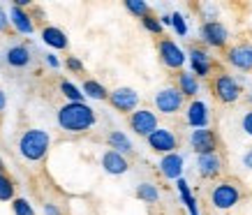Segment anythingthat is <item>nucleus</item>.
Listing matches in <instances>:
<instances>
[{"label": "nucleus", "instance_id": "f257e3e1", "mask_svg": "<svg viewBox=\"0 0 252 215\" xmlns=\"http://www.w3.org/2000/svg\"><path fill=\"white\" fill-rule=\"evenodd\" d=\"M56 123L67 134H88L97 125V114L86 102H65L56 111Z\"/></svg>", "mask_w": 252, "mask_h": 215}, {"label": "nucleus", "instance_id": "f03ea898", "mask_svg": "<svg viewBox=\"0 0 252 215\" xmlns=\"http://www.w3.org/2000/svg\"><path fill=\"white\" fill-rule=\"evenodd\" d=\"M19 155L31 164H39L46 160V155L51 151V134L42 127H28L21 132V137L16 141Z\"/></svg>", "mask_w": 252, "mask_h": 215}, {"label": "nucleus", "instance_id": "7ed1b4c3", "mask_svg": "<svg viewBox=\"0 0 252 215\" xmlns=\"http://www.w3.org/2000/svg\"><path fill=\"white\" fill-rule=\"evenodd\" d=\"M243 199V192L238 187L236 181H215L211 190V206L220 213H231V208H236Z\"/></svg>", "mask_w": 252, "mask_h": 215}, {"label": "nucleus", "instance_id": "20e7f679", "mask_svg": "<svg viewBox=\"0 0 252 215\" xmlns=\"http://www.w3.org/2000/svg\"><path fill=\"white\" fill-rule=\"evenodd\" d=\"M213 95L220 104H236L243 97V86H241V81L234 74L220 72L213 79Z\"/></svg>", "mask_w": 252, "mask_h": 215}, {"label": "nucleus", "instance_id": "39448f33", "mask_svg": "<svg viewBox=\"0 0 252 215\" xmlns=\"http://www.w3.org/2000/svg\"><path fill=\"white\" fill-rule=\"evenodd\" d=\"M153 104H155V114L162 116H176L185 109V97L178 92L176 86H164L153 95Z\"/></svg>", "mask_w": 252, "mask_h": 215}, {"label": "nucleus", "instance_id": "423d86ee", "mask_svg": "<svg viewBox=\"0 0 252 215\" xmlns=\"http://www.w3.org/2000/svg\"><path fill=\"white\" fill-rule=\"evenodd\" d=\"M199 37H201V44L204 49H227L229 44V28L224 26L222 21H204L201 28H199Z\"/></svg>", "mask_w": 252, "mask_h": 215}, {"label": "nucleus", "instance_id": "0eeeda50", "mask_svg": "<svg viewBox=\"0 0 252 215\" xmlns=\"http://www.w3.org/2000/svg\"><path fill=\"white\" fill-rule=\"evenodd\" d=\"M158 58L167 69L171 72H183L185 62H188V56L181 46L176 44L174 39L169 37H160L158 39Z\"/></svg>", "mask_w": 252, "mask_h": 215}, {"label": "nucleus", "instance_id": "6e6552de", "mask_svg": "<svg viewBox=\"0 0 252 215\" xmlns=\"http://www.w3.org/2000/svg\"><path fill=\"white\" fill-rule=\"evenodd\" d=\"M107 102L111 104V109H114V111L130 116L132 111H137V109H139L141 95H139L134 88H130V86H118V88H114V91H109Z\"/></svg>", "mask_w": 252, "mask_h": 215}, {"label": "nucleus", "instance_id": "1a4fd4ad", "mask_svg": "<svg viewBox=\"0 0 252 215\" xmlns=\"http://www.w3.org/2000/svg\"><path fill=\"white\" fill-rule=\"evenodd\" d=\"M127 125H130V130L137 134V137H148L151 132H155L160 127V118L155 114L153 109L148 107H139L137 111H132L127 116Z\"/></svg>", "mask_w": 252, "mask_h": 215}, {"label": "nucleus", "instance_id": "9d476101", "mask_svg": "<svg viewBox=\"0 0 252 215\" xmlns=\"http://www.w3.org/2000/svg\"><path fill=\"white\" fill-rule=\"evenodd\" d=\"M146 144L148 148L153 151V153H160V155H169V153H178V144H181V139L176 134L174 130H169V127H158L155 132H151L148 137H146Z\"/></svg>", "mask_w": 252, "mask_h": 215}, {"label": "nucleus", "instance_id": "9b49d317", "mask_svg": "<svg viewBox=\"0 0 252 215\" xmlns=\"http://www.w3.org/2000/svg\"><path fill=\"white\" fill-rule=\"evenodd\" d=\"M188 62H190V72L194 74L197 79H208L211 77V72H213V56L208 54V49H204V46L199 44H192L190 51H188Z\"/></svg>", "mask_w": 252, "mask_h": 215}, {"label": "nucleus", "instance_id": "f8f14e48", "mask_svg": "<svg viewBox=\"0 0 252 215\" xmlns=\"http://www.w3.org/2000/svg\"><path fill=\"white\" fill-rule=\"evenodd\" d=\"M227 65L238 72H252V42H238L224 49Z\"/></svg>", "mask_w": 252, "mask_h": 215}, {"label": "nucleus", "instance_id": "ddd939ff", "mask_svg": "<svg viewBox=\"0 0 252 215\" xmlns=\"http://www.w3.org/2000/svg\"><path fill=\"white\" fill-rule=\"evenodd\" d=\"M188 144H190L192 153L206 155V153H218V148H220V139H218L215 130L204 127V130H192L190 137H188Z\"/></svg>", "mask_w": 252, "mask_h": 215}, {"label": "nucleus", "instance_id": "4468645a", "mask_svg": "<svg viewBox=\"0 0 252 215\" xmlns=\"http://www.w3.org/2000/svg\"><path fill=\"white\" fill-rule=\"evenodd\" d=\"M185 123L190 125L192 130H204L211 123V109L204 100H190L185 104Z\"/></svg>", "mask_w": 252, "mask_h": 215}, {"label": "nucleus", "instance_id": "2eb2a0df", "mask_svg": "<svg viewBox=\"0 0 252 215\" xmlns=\"http://www.w3.org/2000/svg\"><path fill=\"white\" fill-rule=\"evenodd\" d=\"M222 169H224V160H222L220 151L218 153L197 155V174L204 181H220Z\"/></svg>", "mask_w": 252, "mask_h": 215}, {"label": "nucleus", "instance_id": "dca6fc26", "mask_svg": "<svg viewBox=\"0 0 252 215\" xmlns=\"http://www.w3.org/2000/svg\"><path fill=\"white\" fill-rule=\"evenodd\" d=\"M158 169H160L162 178L167 181H178L183 178V171H185V157L181 153H169V155H162L160 162H158Z\"/></svg>", "mask_w": 252, "mask_h": 215}, {"label": "nucleus", "instance_id": "f3484780", "mask_svg": "<svg viewBox=\"0 0 252 215\" xmlns=\"http://www.w3.org/2000/svg\"><path fill=\"white\" fill-rule=\"evenodd\" d=\"M99 167H102L104 174H109V176H125V174L130 171V160H127L125 155L107 148V151L102 153V157H99Z\"/></svg>", "mask_w": 252, "mask_h": 215}, {"label": "nucleus", "instance_id": "a211bd4d", "mask_svg": "<svg viewBox=\"0 0 252 215\" xmlns=\"http://www.w3.org/2000/svg\"><path fill=\"white\" fill-rule=\"evenodd\" d=\"M7 16H9V26L14 28V32H19V35H32L35 32V19H32L31 9H21V7H16V5H12Z\"/></svg>", "mask_w": 252, "mask_h": 215}, {"label": "nucleus", "instance_id": "6ab92c4d", "mask_svg": "<svg viewBox=\"0 0 252 215\" xmlns=\"http://www.w3.org/2000/svg\"><path fill=\"white\" fill-rule=\"evenodd\" d=\"M39 37L44 42L49 49H54V51H67L69 49V39H67V32L58 28V26H44L42 31H39Z\"/></svg>", "mask_w": 252, "mask_h": 215}, {"label": "nucleus", "instance_id": "aec40b11", "mask_svg": "<svg viewBox=\"0 0 252 215\" xmlns=\"http://www.w3.org/2000/svg\"><path fill=\"white\" fill-rule=\"evenodd\" d=\"M176 88H178V92L183 95L185 100H197L199 92H201V84H199V79L192 74L190 69H183V72L176 74Z\"/></svg>", "mask_w": 252, "mask_h": 215}, {"label": "nucleus", "instance_id": "412c9836", "mask_svg": "<svg viewBox=\"0 0 252 215\" xmlns=\"http://www.w3.org/2000/svg\"><path fill=\"white\" fill-rule=\"evenodd\" d=\"M5 62L14 69H26L32 62V51L26 44H14L7 49L5 54Z\"/></svg>", "mask_w": 252, "mask_h": 215}, {"label": "nucleus", "instance_id": "4be33fe9", "mask_svg": "<svg viewBox=\"0 0 252 215\" xmlns=\"http://www.w3.org/2000/svg\"><path fill=\"white\" fill-rule=\"evenodd\" d=\"M107 146L109 151H116V153H121V155H132L134 153V144H132V139L125 134L123 130H111L107 134Z\"/></svg>", "mask_w": 252, "mask_h": 215}, {"label": "nucleus", "instance_id": "5701e85b", "mask_svg": "<svg viewBox=\"0 0 252 215\" xmlns=\"http://www.w3.org/2000/svg\"><path fill=\"white\" fill-rule=\"evenodd\" d=\"M176 190H178V194H181V201H183V206H185L188 213L190 215H201L199 213V201H197V197L192 194L190 183H188L185 178H178V181H176Z\"/></svg>", "mask_w": 252, "mask_h": 215}, {"label": "nucleus", "instance_id": "b1692460", "mask_svg": "<svg viewBox=\"0 0 252 215\" xmlns=\"http://www.w3.org/2000/svg\"><path fill=\"white\" fill-rule=\"evenodd\" d=\"M81 92H84V97L95 100V102H107V97H109L107 86L95 81V79H86L84 86H81Z\"/></svg>", "mask_w": 252, "mask_h": 215}, {"label": "nucleus", "instance_id": "393cba45", "mask_svg": "<svg viewBox=\"0 0 252 215\" xmlns=\"http://www.w3.org/2000/svg\"><path fill=\"white\" fill-rule=\"evenodd\" d=\"M134 194H137L139 201H144V204H158L160 201V187L155 183H139L137 190H134Z\"/></svg>", "mask_w": 252, "mask_h": 215}, {"label": "nucleus", "instance_id": "a878e982", "mask_svg": "<svg viewBox=\"0 0 252 215\" xmlns=\"http://www.w3.org/2000/svg\"><path fill=\"white\" fill-rule=\"evenodd\" d=\"M58 88H61L63 97H65L67 102H86V97H84V92H81V88H79L77 84L67 81V79H63Z\"/></svg>", "mask_w": 252, "mask_h": 215}, {"label": "nucleus", "instance_id": "bb28decb", "mask_svg": "<svg viewBox=\"0 0 252 215\" xmlns=\"http://www.w3.org/2000/svg\"><path fill=\"white\" fill-rule=\"evenodd\" d=\"M123 5H125V9H127L134 19H144V16L153 14V9H151V5H148L146 0H125Z\"/></svg>", "mask_w": 252, "mask_h": 215}, {"label": "nucleus", "instance_id": "cd10ccee", "mask_svg": "<svg viewBox=\"0 0 252 215\" xmlns=\"http://www.w3.org/2000/svg\"><path fill=\"white\" fill-rule=\"evenodd\" d=\"M16 197V185H14V181L2 171L0 174V201H12Z\"/></svg>", "mask_w": 252, "mask_h": 215}, {"label": "nucleus", "instance_id": "c85d7f7f", "mask_svg": "<svg viewBox=\"0 0 252 215\" xmlns=\"http://www.w3.org/2000/svg\"><path fill=\"white\" fill-rule=\"evenodd\" d=\"M12 213L14 215H37L35 208H32V204L26 199V197H14V199H12Z\"/></svg>", "mask_w": 252, "mask_h": 215}, {"label": "nucleus", "instance_id": "c756f323", "mask_svg": "<svg viewBox=\"0 0 252 215\" xmlns=\"http://www.w3.org/2000/svg\"><path fill=\"white\" fill-rule=\"evenodd\" d=\"M171 28L176 31V35L178 37H188V32H190V28H188V21H185V16L181 14V12H171Z\"/></svg>", "mask_w": 252, "mask_h": 215}, {"label": "nucleus", "instance_id": "7c9ffc66", "mask_svg": "<svg viewBox=\"0 0 252 215\" xmlns=\"http://www.w3.org/2000/svg\"><path fill=\"white\" fill-rule=\"evenodd\" d=\"M141 26H144V28L151 32V35H155V37H162V32H164V28H162L160 19H158L155 14L144 16V19H141Z\"/></svg>", "mask_w": 252, "mask_h": 215}, {"label": "nucleus", "instance_id": "2f4dec72", "mask_svg": "<svg viewBox=\"0 0 252 215\" xmlns=\"http://www.w3.org/2000/svg\"><path fill=\"white\" fill-rule=\"evenodd\" d=\"M65 67H67L72 74H81V72H84V62L79 61L77 56H67V61H65Z\"/></svg>", "mask_w": 252, "mask_h": 215}, {"label": "nucleus", "instance_id": "473e14b6", "mask_svg": "<svg viewBox=\"0 0 252 215\" xmlns=\"http://www.w3.org/2000/svg\"><path fill=\"white\" fill-rule=\"evenodd\" d=\"M241 130H243L248 137H252V109H248L243 114V118H241Z\"/></svg>", "mask_w": 252, "mask_h": 215}, {"label": "nucleus", "instance_id": "72a5a7b5", "mask_svg": "<svg viewBox=\"0 0 252 215\" xmlns=\"http://www.w3.org/2000/svg\"><path fill=\"white\" fill-rule=\"evenodd\" d=\"M9 28H12V26H9L7 9H5V7H2V5H0V35H7V32H9Z\"/></svg>", "mask_w": 252, "mask_h": 215}, {"label": "nucleus", "instance_id": "f704fd0d", "mask_svg": "<svg viewBox=\"0 0 252 215\" xmlns=\"http://www.w3.org/2000/svg\"><path fill=\"white\" fill-rule=\"evenodd\" d=\"M204 21H218V5H204Z\"/></svg>", "mask_w": 252, "mask_h": 215}, {"label": "nucleus", "instance_id": "c9c22d12", "mask_svg": "<svg viewBox=\"0 0 252 215\" xmlns=\"http://www.w3.org/2000/svg\"><path fill=\"white\" fill-rule=\"evenodd\" d=\"M44 61H46V65H49L51 69H61V61H58V56L56 54H46Z\"/></svg>", "mask_w": 252, "mask_h": 215}, {"label": "nucleus", "instance_id": "e433bc0d", "mask_svg": "<svg viewBox=\"0 0 252 215\" xmlns=\"http://www.w3.org/2000/svg\"><path fill=\"white\" fill-rule=\"evenodd\" d=\"M42 211H44V215H63L61 208L56 206V204H51V201H49V204H44V208H42Z\"/></svg>", "mask_w": 252, "mask_h": 215}, {"label": "nucleus", "instance_id": "4c0bfd02", "mask_svg": "<svg viewBox=\"0 0 252 215\" xmlns=\"http://www.w3.org/2000/svg\"><path fill=\"white\" fill-rule=\"evenodd\" d=\"M243 167H245V169H250V171H252V148L243 153Z\"/></svg>", "mask_w": 252, "mask_h": 215}, {"label": "nucleus", "instance_id": "58836bf2", "mask_svg": "<svg viewBox=\"0 0 252 215\" xmlns=\"http://www.w3.org/2000/svg\"><path fill=\"white\" fill-rule=\"evenodd\" d=\"M5 109H7V95L0 88V114H5Z\"/></svg>", "mask_w": 252, "mask_h": 215}, {"label": "nucleus", "instance_id": "ea45409f", "mask_svg": "<svg viewBox=\"0 0 252 215\" xmlns=\"http://www.w3.org/2000/svg\"><path fill=\"white\" fill-rule=\"evenodd\" d=\"M158 19H160L162 28H167V26H171V16H169V14H162V16H158Z\"/></svg>", "mask_w": 252, "mask_h": 215}, {"label": "nucleus", "instance_id": "a19ab883", "mask_svg": "<svg viewBox=\"0 0 252 215\" xmlns=\"http://www.w3.org/2000/svg\"><path fill=\"white\" fill-rule=\"evenodd\" d=\"M245 100H248V104L252 107V88H250V92H245Z\"/></svg>", "mask_w": 252, "mask_h": 215}, {"label": "nucleus", "instance_id": "79ce46f5", "mask_svg": "<svg viewBox=\"0 0 252 215\" xmlns=\"http://www.w3.org/2000/svg\"><path fill=\"white\" fill-rule=\"evenodd\" d=\"M5 171V162H2V157H0V174Z\"/></svg>", "mask_w": 252, "mask_h": 215}, {"label": "nucleus", "instance_id": "37998d69", "mask_svg": "<svg viewBox=\"0 0 252 215\" xmlns=\"http://www.w3.org/2000/svg\"><path fill=\"white\" fill-rule=\"evenodd\" d=\"M222 215H231V213H222Z\"/></svg>", "mask_w": 252, "mask_h": 215}]
</instances>
